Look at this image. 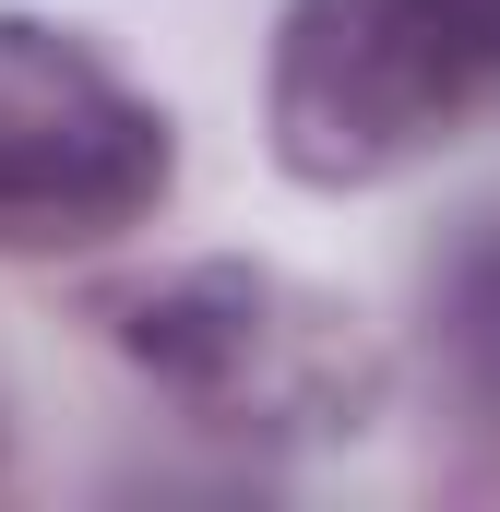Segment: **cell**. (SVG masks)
I'll use <instances>...</instances> for the list:
<instances>
[{
    "instance_id": "6da1fadb",
    "label": "cell",
    "mask_w": 500,
    "mask_h": 512,
    "mask_svg": "<svg viewBox=\"0 0 500 512\" xmlns=\"http://www.w3.org/2000/svg\"><path fill=\"white\" fill-rule=\"evenodd\" d=\"M500 108V0H286L262 131L310 191H370Z\"/></svg>"
},
{
    "instance_id": "7a4b0ae2",
    "label": "cell",
    "mask_w": 500,
    "mask_h": 512,
    "mask_svg": "<svg viewBox=\"0 0 500 512\" xmlns=\"http://www.w3.org/2000/svg\"><path fill=\"white\" fill-rule=\"evenodd\" d=\"M120 358L215 441H358L381 417V346L346 298L274 262H179L120 298Z\"/></svg>"
},
{
    "instance_id": "3957f363",
    "label": "cell",
    "mask_w": 500,
    "mask_h": 512,
    "mask_svg": "<svg viewBox=\"0 0 500 512\" xmlns=\"http://www.w3.org/2000/svg\"><path fill=\"white\" fill-rule=\"evenodd\" d=\"M179 191L167 108L72 24L0 12V251H108Z\"/></svg>"
},
{
    "instance_id": "277c9868",
    "label": "cell",
    "mask_w": 500,
    "mask_h": 512,
    "mask_svg": "<svg viewBox=\"0 0 500 512\" xmlns=\"http://www.w3.org/2000/svg\"><path fill=\"white\" fill-rule=\"evenodd\" d=\"M453 346H465L477 393L500 405V227H489L465 262H453Z\"/></svg>"
}]
</instances>
